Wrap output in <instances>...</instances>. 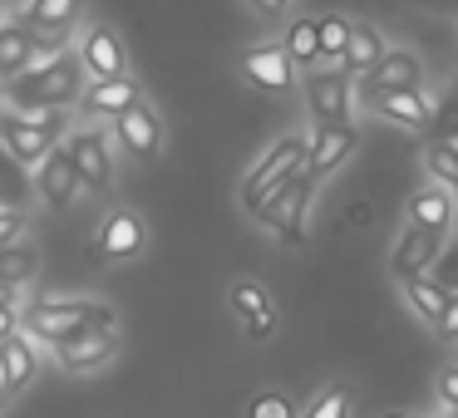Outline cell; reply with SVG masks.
<instances>
[{
    "label": "cell",
    "mask_w": 458,
    "mask_h": 418,
    "mask_svg": "<svg viewBox=\"0 0 458 418\" xmlns=\"http://www.w3.org/2000/svg\"><path fill=\"white\" fill-rule=\"evenodd\" d=\"M84 94V70H80V54L60 50V54H45L40 64L21 74V79L5 84V109L25 113V119H40V113H70Z\"/></svg>",
    "instance_id": "6da1fadb"
},
{
    "label": "cell",
    "mask_w": 458,
    "mask_h": 418,
    "mask_svg": "<svg viewBox=\"0 0 458 418\" xmlns=\"http://www.w3.org/2000/svg\"><path fill=\"white\" fill-rule=\"evenodd\" d=\"M89 330H114L109 300H35V305H21V335L35 345L60 349Z\"/></svg>",
    "instance_id": "7a4b0ae2"
},
{
    "label": "cell",
    "mask_w": 458,
    "mask_h": 418,
    "mask_svg": "<svg viewBox=\"0 0 458 418\" xmlns=\"http://www.w3.org/2000/svg\"><path fill=\"white\" fill-rule=\"evenodd\" d=\"M301 168H306V138H301V133L276 138V143H271V148L247 168V178H242V212H247V217H257V212L267 207V202L276 197V192L286 188V182L296 178Z\"/></svg>",
    "instance_id": "3957f363"
},
{
    "label": "cell",
    "mask_w": 458,
    "mask_h": 418,
    "mask_svg": "<svg viewBox=\"0 0 458 418\" xmlns=\"http://www.w3.org/2000/svg\"><path fill=\"white\" fill-rule=\"evenodd\" d=\"M70 138V113H40V119H25V113H0V148L11 153L21 168H40L60 143Z\"/></svg>",
    "instance_id": "277c9868"
},
{
    "label": "cell",
    "mask_w": 458,
    "mask_h": 418,
    "mask_svg": "<svg viewBox=\"0 0 458 418\" xmlns=\"http://www.w3.org/2000/svg\"><path fill=\"white\" fill-rule=\"evenodd\" d=\"M310 202H316V178H310V172L301 168L296 178H291L286 188H281L276 197H271L251 222H257V227H267L271 237L281 241V247H306V217H310Z\"/></svg>",
    "instance_id": "5b68a950"
},
{
    "label": "cell",
    "mask_w": 458,
    "mask_h": 418,
    "mask_svg": "<svg viewBox=\"0 0 458 418\" xmlns=\"http://www.w3.org/2000/svg\"><path fill=\"white\" fill-rule=\"evenodd\" d=\"M301 94H306V109H310V119H316V129L355 123V79H350L340 64L310 70L306 79H301Z\"/></svg>",
    "instance_id": "8992f818"
},
{
    "label": "cell",
    "mask_w": 458,
    "mask_h": 418,
    "mask_svg": "<svg viewBox=\"0 0 458 418\" xmlns=\"http://www.w3.org/2000/svg\"><path fill=\"white\" fill-rule=\"evenodd\" d=\"M70 50V40H40L21 15H0V89L11 79H21L30 64H40L45 54Z\"/></svg>",
    "instance_id": "52a82bcc"
},
{
    "label": "cell",
    "mask_w": 458,
    "mask_h": 418,
    "mask_svg": "<svg viewBox=\"0 0 458 418\" xmlns=\"http://www.w3.org/2000/svg\"><path fill=\"white\" fill-rule=\"evenodd\" d=\"M143 247H148V222L133 207H114L109 217H104V227L94 231L89 256L99 261V266H123V261L143 256Z\"/></svg>",
    "instance_id": "ba28073f"
},
{
    "label": "cell",
    "mask_w": 458,
    "mask_h": 418,
    "mask_svg": "<svg viewBox=\"0 0 458 418\" xmlns=\"http://www.w3.org/2000/svg\"><path fill=\"white\" fill-rule=\"evenodd\" d=\"M64 148H70L74 158V172H80V188L84 192H109L114 188V143L104 129H70V138H64Z\"/></svg>",
    "instance_id": "9c48e42d"
},
{
    "label": "cell",
    "mask_w": 458,
    "mask_h": 418,
    "mask_svg": "<svg viewBox=\"0 0 458 418\" xmlns=\"http://www.w3.org/2000/svg\"><path fill=\"white\" fill-rule=\"evenodd\" d=\"M74 54H80V70L89 74V84L123 79V74H129V54H123V40L109 30V25H84V35L74 40Z\"/></svg>",
    "instance_id": "30bf717a"
},
{
    "label": "cell",
    "mask_w": 458,
    "mask_h": 418,
    "mask_svg": "<svg viewBox=\"0 0 458 418\" xmlns=\"http://www.w3.org/2000/svg\"><path fill=\"white\" fill-rule=\"evenodd\" d=\"M360 153V123H340V129H310L306 138V172L310 178H335L350 158Z\"/></svg>",
    "instance_id": "8fae6325"
},
{
    "label": "cell",
    "mask_w": 458,
    "mask_h": 418,
    "mask_svg": "<svg viewBox=\"0 0 458 418\" xmlns=\"http://www.w3.org/2000/svg\"><path fill=\"white\" fill-rule=\"evenodd\" d=\"M296 74L301 70L291 64V54L281 45H251V50H242V79L261 94H291L296 89Z\"/></svg>",
    "instance_id": "7c38bea8"
},
{
    "label": "cell",
    "mask_w": 458,
    "mask_h": 418,
    "mask_svg": "<svg viewBox=\"0 0 458 418\" xmlns=\"http://www.w3.org/2000/svg\"><path fill=\"white\" fill-rule=\"evenodd\" d=\"M227 305H232V315H237V325H242L247 339H271L276 335V300L267 296L261 280H232Z\"/></svg>",
    "instance_id": "4fadbf2b"
},
{
    "label": "cell",
    "mask_w": 458,
    "mask_h": 418,
    "mask_svg": "<svg viewBox=\"0 0 458 418\" xmlns=\"http://www.w3.org/2000/svg\"><path fill=\"white\" fill-rule=\"evenodd\" d=\"M30 178H35V197H40L50 212H70L74 197H84L80 172H74V158H70V148H64V143L30 172Z\"/></svg>",
    "instance_id": "5bb4252c"
},
{
    "label": "cell",
    "mask_w": 458,
    "mask_h": 418,
    "mask_svg": "<svg viewBox=\"0 0 458 418\" xmlns=\"http://www.w3.org/2000/svg\"><path fill=\"white\" fill-rule=\"evenodd\" d=\"M114 143L123 148V158H139V163H153L163 153V119L153 113L148 99L139 109H129L123 119H114Z\"/></svg>",
    "instance_id": "9a60e30c"
},
{
    "label": "cell",
    "mask_w": 458,
    "mask_h": 418,
    "mask_svg": "<svg viewBox=\"0 0 458 418\" xmlns=\"http://www.w3.org/2000/svg\"><path fill=\"white\" fill-rule=\"evenodd\" d=\"M438 256H444V241L404 222V227H399V237H394V251H389V276L404 286V280H414V276H428Z\"/></svg>",
    "instance_id": "2e32d148"
},
{
    "label": "cell",
    "mask_w": 458,
    "mask_h": 418,
    "mask_svg": "<svg viewBox=\"0 0 458 418\" xmlns=\"http://www.w3.org/2000/svg\"><path fill=\"white\" fill-rule=\"evenodd\" d=\"M143 104V89H139V79H104V84H84V94H80V104L74 109L84 113V119H123L129 109H139Z\"/></svg>",
    "instance_id": "e0dca14e"
},
{
    "label": "cell",
    "mask_w": 458,
    "mask_h": 418,
    "mask_svg": "<svg viewBox=\"0 0 458 418\" xmlns=\"http://www.w3.org/2000/svg\"><path fill=\"white\" fill-rule=\"evenodd\" d=\"M369 94H414L424 89V60L414 50H385V60L365 74Z\"/></svg>",
    "instance_id": "ac0fdd59"
},
{
    "label": "cell",
    "mask_w": 458,
    "mask_h": 418,
    "mask_svg": "<svg viewBox=\"0 0 458 418\" xmlns=\"http://www.w3.org/2000/svg\"><path fill=\"white\" fill-rule=\"evenodd\" d=\"M114 355H119V330H89V335L55 349V364L70 374H89V369H104Z\"/></svg>",
    "instance_id": "d6986e66"
},
{
    "label": "cell",
    "mask_w": 458,
    "mask_h": 418,
    "mask_svg": "<svg viewBox=\"0 0 458 418\" xmlns=\"http://www.w3.org/2000/svg\"><path fill=\"white\" fill-rule=\"evenodd\" d=\"M404 222L444 241L448 231H454V192L438 188V182H424V188L409 197V217H404Z\"/></svg>",
    "instance_id": "ffe728a7"
},
{
    "label": "cell",
    "mask_w": 458,
    "mask_h": 418,
    "mask_svg": "<svg viewBox=\"0 0 458 418\" xmlns=\"http://www.w3.org/2000/svg\"><path fill=\"white\" fill-rule=\"evenodd\" d=\"M369 104H375L379 119L399 123V129H409V133L434 129V99H428L424 89H414V94H369Z\"/></svg>",
    "instance_id": "44dd1931"
},
{
    "label": "cell",
    "mask_w": 458,
    "mask_h": 418,
    "mask_svg": "<svg viewBox=\"0 0 458 418\" xmlns=\"http://www.w3.org/2000/svg\"><path fill=\"white\" fill-rule=\"evenodd\" d=\"M21 21L30 25L40 40H70L74 21H80V0H25Z\"/></svg>",
    "instance_id": "7402d4cb"
},
{
    "label": "cell",
    "mask_w": 458,
    "mask_h": 418,
    "mask_svg": "<svg viewBox=\"0 0 458 418\" xmlns=\"http://www.w3.org/2000/svg\"><path fill=\"white\" fill-rule=\"evenodd\" d=\"M40 374V345L25 335H11L5 345H0V384H5V394H21V389H30V379Z\"/></svg>",
    "instance_id": "603a6c76"
},
{
    "label": "cell",
    "mask_w": 458,
    "mask_h": 418,
    "mask_svg": "<svg viewBox=\"0 0 458 418\" xmlns=\"http://www.w3.org/2000/svg\"><path fill=\"white\" fill-rule=\"evenodd\" d=\"M385 35L375 30V25H365V21H355V35H350V45H345V60H340V70L350 74V79H365L369 70H375L379 60H385Z\"/></svg>",
    "instance_id": "cb8c5ba5"
},
{
    "label": "cell",
    "mask_w": 458,
    "mask_h": 418,
    "mask_svg": "<svg viewBox=\"0 0 458 418\" xmlns=\"http://www.w3.org/2000/svg\"><path fill=\"white\" fill-rule=\"evenodd\" d=\"M35 202V178L30 168L11 158V153L0 148V212H25Z\"/></svg>",
    "instance_id": "d4e9b609"
},
{
    "label": "cell",
    "mask_w": 458,
    "mask_h": 418,
    "mask_svg": "<svg viewBox=\"0 0 458 418\" xmlns=\"http://www.w3.org/2000/svg\"><path fill=\"white\" fill-rule=\"evenodd\" d=\"M281 50L291 54V64L296 70H320V35H316V21L310 15H296V21L286 25V35H281Z\"/></svg>",
    "instance_id": "484cf974"
},
{
    "label": "cell",
    "mask_w": 458,
    "mask_h": 418,
    "mask_svg": "<svg viewBox=\"0 0 458 418\" xmlns=\"http://www.w3.org/2000/svg\"><path fill=\"white\" fill-rule=\"evenodd\" d=\"M404 300H409V310H414L419 320H424L428 330L438 325V320H444V310H448V290L438 286L434 276H414V280H404Z\"/></svg>",
    "instance_id": "4316f807"
},
{
    "label": "cell",
    "mask_w": 458,
    "mask_h": 418,
    "mask_svg": "<svg viewBox=\"0 0 458 418\" xmlns=\"http://www.w3.org/2000/svg\"><path fill=\"white\" fill-rule=\"evenodd\" d=\"M35 271H40V251L25 247V241H15V247L0 251V286H15L25 290L35 280Z\"/></svg>",
    "instance_id": "83f0119b"
},
{
    "label": "cell",
    "mask_w": 458,
    "mask_h": 418,
    "mask_svg": "<svg viewBox=\"0 0 458 418\" xmlns=\"http://www.w3.org/2000/svg\"><path fill=\"white\" fill-rule=\"evenodd\" d=\"M316 35H320V64H340L345 60V45L350 35H355V21H345V15H320L316 21Z\"/></svg>",
    "instance_id": "f1b7e54d"
},
{
    "label": "cell",
    "mask_w": 458,
    "mask_h": 418,
    "mask_svg": "<svg viewBox=\"0 0 458 418\" xmlns=\"http://www.w3.org/2000/svg\"><path fill=\"white\" fill-rule=\"evenodd\" d=\"M301 418H355V389L350 384H326L306 408H301Z\"/></svg>",
    "instance_id": "f546056e"
},
{
    "label": "cell",
    "mask_w": 458,
    "mask_h": 418,
    "mask_svg": "<svg viewBox=\"0 0 458 418\" xmlns=\"http://www.w3.org/2000/svg\"><path fill=\"white\" fill-rule=\"evenodd\" d=\"M424 172H428V182L458 192V153L448 148V143H428L424 148Z\"/></svg>",
    "instance_id": "4dcf8cb0"
},
{
    "label": "cell",
    "mask_w": 458,
    "mask_h": 418,
    "mask_svg": "<svg viewBox=\"0 0 458 418\" xmlns=\"http://www.w3.org/2000/svg\"><path fill=\"white\" fill-rule=\"evenodd\" d=\"M247 418H301V408H296V398L281 394V389H261V394H251Z\"/></svg>",
    "instance_id": "1f68e13d"
},
{
    "label": "cell",
    "mask_w": 458,
    "mask_h": 418,
    "mask_svg": "<svg viewBox=\"0 0 458 418\" xmlns=\"http://www.w3.org/2000/svg\"><path fill=\"white\" fill-rule=\"evenodd\" d=\"M434 129H438L434 143H454L458 138V94L444 99V104H434Z\"/></svg>",
    "instance_id": "d6a6232c"
},
{
    "label": "cell",
    "mask_w": 458,
    "mask_h": 418,
    "mask_svg": "<svg viewBox=\"0 0 458 418\" xmlns=\"http://www.w3.org/2000/svg\"><path fill=\"white\" fill-rule=\"evenodd\" d=\"M434 394H438V404H444V414H458V364H444V369H438Z\"/></svg>",
    "instance_id": "836d02e7"
},
{
    "label": "cell",
    "mask_w": 458,
    "mask_h": 418,
    "mask_svg": "<svg viewBox=\"0 0 458 418\" xmlns=\"http://www.w3.org/2000/svg\"><path fill=\"white\" fill-rule=\"evenodd\" d=\"M25 237V212H0V251Z\"/></svg>",
    "instance_id": "e575fe53"
},
{
    "label": "cell",
    "mask_w": 458,
    "mask_h": 418,
    "mask_svg": "<svg viewBox=\"0 0 458 418\" xmlns=\"http://www.w3.org/2000/svg\"><path fill=\"white\" fill-rule=\"evenodd\" d=\"M428 276H434L438 286L448 290V296H458V251H454L448 261H434V271H428Z\"/></svg>",
    "instance_id": "d590c367"
},
{
    "label": "cell",
    "mask_w": 458,
    "mask_h": 418,
    "mask_svg": "<svg viewBox=\"0 0 458 418\" xmlns=\"http://www.w3.org/2000/svg\"><path fill=\"white\" fill-rule=\"evenodd\" d=\"M434 335L448 339V345H458V296H448V310H444V320L434 325Z\"/></svg>",
    "instance_id": "8d00e7d4"
},
{
    "label": "cell",
    "mask_w": 458,
    "mask_h": 418,
    "mask_svg": "<svg viewBox=\"0 0 458 418\" xmlns=\"http://www.w3.org/2000/svg\"><path fill=\"white\" fill-rule=\"evenodd\" d=\"M11 335H21V305H0V345Z\"/></svg>",
    "instance_id": "74e56055"
},
{
    "label": "cell",
    "mask_w": 458,
    "mask_h": 418,
    "mask_svg": "<svg viewBox=\"0 0 458 418\" xmlns=\"http://www.w3.org/2000/svg\"><path fill=\"white\" fill-rule=\"evenodd\" d=\"M247 11L261 15V21H276L281 11H291V0H247Z\"/></svg>",
    "instance_id": "f35d334b"
},
{
    "label": "cell",
    "mask_w": 458,
    "mask_h": 418,
    "mask_svg": "<svg viewBox=\"0 0 458 418\" xmlns=\"http://www.w3.org/2000/svg\"><path fill=\"white\" fill-rule=\"evenodd\" d=\"M0 305H21V290H15V286H0Z\"/></svg>",
    "instance_id": "ab89813d"
},
{
    "label": "cell",
    "mask_w": 458,
    "mask_h": 418,
    "mask_svg": "<svg viewBox=\"0 0 458 418\" xmlns=\"http://www.w3.org/2000/svg\"><path fill=\"white\" fill-rule=\"evenodd\" d=\"M5 404H11V394H5V384H0V408H5Z\"/></svg>",
    "instance_id": "60d3db41"
},
{
    "label": "cell",
    "mask_w": 458,
    "mask_h": 418,
    "mask_svg": "<svg viewBox=\"0 0 458 418\" xmlns=\"http://www.w3.org/2000/svg\"><path fill=\"white\" fill-rule=\"evenodd\" d=\"M379 418H409V414H379Z\"/></svg>",
    "instance_id": "b9f144b4"
},
{
    "label": "cell",
    "mask_w": 458,
    "mask_h": 418,
    "mask_svg": "<svg viewBox=\"0 0 458 418\" xmlns=\"http://www.w3.org/2000/svg\"><path fill=\"white\" fill-rule=\"evenodd\" d=\"M0 113H5V89H0Z\"/></svg>",
    "instance_id": "7bdbcfd3"
},
{
    "label": "cell",
    "mask_w": 458,
    "mask_h": 418,
    "mask_svg": "<svg viewBox=\"0 0 458 418\" xmlns=\"http://www.w3.org/2000/svg\"><path fill=\"white\" fill-rule=\"evenodd\" d=\"M448 148H454V153H458V138H454V143H448Z\"/></svg>",
    "instance_id": "ee69618b"
},
{
    "label": "cell",
    "mask_w": 458,
    "mask_h": 418,
    "mask_svg": "<svg viewBox=\"0 0 458 418\" xmlns=\"http://www.w3.org/2000/svg\"><path fill=\"white\" fill-rule=\"evenodd\" d=\"M0 15H5V0H0Z\"/></svg>",
    "instance_id": "f6af8a7d"
},
{
    "label": "cell",
    "mask_w": 458,
    "mask_h": 418,
    "mask_svg": "<svg viewBox=\"0 0 458 418\" xmlns=\"http://www.w3.org/2000/svg\"><path fill=\"white\" fill-rule=\"evenodd\" d=\"M434 418H448V414H434Z\"/></svg>",
    "instance_id": "bcb514c9"
},
{
    "label": "cell",
    "mask_w": 458,
    "mask_h": 418,
    "mask_svg": "<svg viewBox=\"0 0 458 418\" xmlns=\"http://www.w3.org/2000/svg\"><path fill=\"white\" fill-rule=\"evenodd\" d=\"M448 418H458V414H448Z\"/></svg>",
    "instance_id": "7dc6e473"
},
{
    "label": "cell",
    "mask_w": 458,
    "mask_h": 418,
    "mask_svg": "<svg viewBox=\"0 0 458 418\" xmlns=\"http://www.w3.org/2000/svg\"><path fill=\"white\" fill-rule=\"evenodd\" d=\"M454 197H458V192H454Z\"/></svg>",
    "instance_id": "c3c4849f"
}]
</instances>
